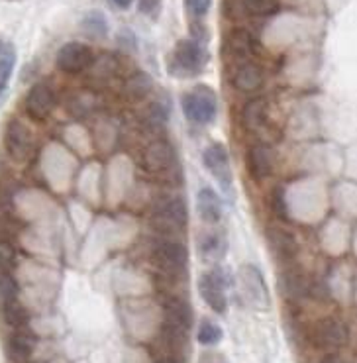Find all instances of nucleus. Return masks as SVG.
Listing matches in <instances>:
<instances>
[{
  "label": "nucleus",
  "mask_w": 357,
  "mask_h": 363,
  "mask_svg": "<svg viewBox=\"0 0 357 363\" xmlns=\"http://www.w3.org/2000/svg\"><path fill=\"white\" fill-rule=\"evenodd\" d=\"M20 289H18L16 279L10 275V271H0V304L18 301Z\"/></svg>",
  "instance_id": "bb28decb"
},
{
  "label": "nucleus",
  "mask_w": 357,
  "mask_h": 363,
  "mask_svg": "<svg viewBox=\"0 0 357 363\" xmlns=\"http://www.w3.org/2000/svg\"><path fill=\"white\" fill-rule=\"evenodd\" d=\"M94 61L93 50L81 42H67L63 43L55 55V63L57 69L63 73H79L85 71L86 67H91Z\"/></svg>",
  "instance_id": "0eeeda50"
},
{
  "label": "nucleus",
  "mask_w": 357,
  "mask_h": 363,
  "mask_svg": "<svg viewBox=\"0 0 357 363\" xmlns=\"http://www.w3.org/2000/svg\"><path fill=\"white\" fill-rule=\"evenodd\" d=\"M203 165L206 171L216 179L224 193H232L234 185V171H232V161H230L228 147L224 144H210L203 152Z\"/></svg>",
  "instance_id": "39448f33"
},
{
  "label": "nucleus",
  "mask_w": 357,
  "mask_h": 363,
  "mask_svg": "<svg viewBox=\"0 0 357 363\" xmlns=\"http://www.w3.org/2000/svg\"><path fill=\"white\" fill-rule=\"evenodd\" d=\"M169 101H155L152 104V108H149V118H152V122H155V124H165V122L169 120Z\"/></svg>",
  "instance_id": "7c9ffc66"
},
{
  "label": "nucleus",
  "mask_w": 357,
  "mask_h": 363,
  "mask_svg": "<svg viewBox=\"0 0 357 363\" xmlns=\"http://www.w3.org/2000/svg\"><path fill=\"white\" fill-rule=\"evenodd\" d=\"M267 242H269V247L271 252L280 259H293L295 255L298 254V240L289 230L277 228V226H271L267 228Z\"/></svg>",
  "instance_id": "dca6fc26"
},
{
  "label": "nucleus",
  "mask_w": 357,
  "mask_h": 363,
  "mask_svg": "<svg viewBox=\"0 0 357 363\" xmlns=\"http://www.w3.org/2000/svg\"><path fill=\"white\" fill-rule=\"evenodd\" d=\"M4 147L12 161L26 163L34 153V134L24 122L12 118L4 130Z\"/></svg>",
  "instance_id": "423d86ee"
},
{
  "label": "nucleus",
  "mask_w": 357,
  "mask_h": 363,
  "mask_svg": "<svg viewBox=\"0 0 357 363\" xmlns=\"http://www.w3.org/2000/svg\"><path fill=\"white\" fill-rule=\"evenodd\" d=\"M196 254L203 263H218L228 254V238L220 230H204L196 240Z\"/></svg>",
  "instance_id": "f8f14e48"
},
{
  "label": "nucleus",
  "mask_w": 357,
  "mask_h": 363,
  "mask_svg": "<svg viewBox=\"0 0 357 363\" xmlns=\"http://www.w3.org/2000/svg\"><path fill=\"white\" fill-rule=\"evenodd\" d=\"M244 9L251 16H271L279 10V0H244Z\"/></svg>",
  "instance_id": "cd10ccee"
},
{
  "label": "nucleus",
  "mask_w": 357,
  "mask_h": 363,
  "mask_svg": "<svg viewBox=\"0 0 357 363\" xmlns=\"http://www.w3.org/2000/svg\"><path fill=\"white\" fill-rule=\"evenodd\" d=\"M188 211L187 203L181 196H173L169 201L157 206V211L153 214V224L159 230L165 232H177L187 226Z\"/></svg>",
  "instance_id": "6e6552de"
},
{
  "label": "nucleus",
  "mask_w": 357,
  "mask_h": 363,
  "mask_svg": "<svg viewBox=\"0 0 357 363\" xmlns=\"http://www.w3.org/2000/svg\"><path fill=\"white\" fill-rule=\"evenodd\" d=\"M55 108V94L50 85L35 83L24 99L26 114L32 120H45Z\"/></svg>",
  "instance_id": "9b49d317"
},
{
  "label": "nucleus",
  "mask_w": 357,
  "mask_h": 363,
  "mask_svg": "<svg viewBox=\"0 0 357 363\" xmlns=\"http://www.w3.org/2000/svg\"><path fill=\"white\" fill-rule=\"evenodd\" d=\"M153 259L157 263V267L169 275H181L188 262V252L181 242H171L165 240L162 244H157L153 252Z\"/></svg>",
  "instance_id": "1a4fd4ad"
},
{
  "label": "nucleus",
  "mask_w": 357,
  "mask_h": 363,
  "mask_svg": "<svg viewBox=\"0 0 357 363\" xmlns=\"http://www.w3.org/2000/svg\"><path fill=\"white\" fill-rule=\"evenodd\" d=\"M191 40H195L198 43H206L210 40V32L206 30V26L200 24V22H195L191 24Z\"/></svg>",
  "instance_id": "72a5a7b5"
},
{
  "label": "nucleus",
  "mask_w": 357,
  "mask_h": 363,
  "mask_svg": "<svg viewBox=\"0 0 357 363\" xmlns=\"http://www.w3.org/2000/svg\"><path fill=\"white\" fill-rule=\"evenodd\" d=\"M153 363H181L178 357H173V355H163V357H157Z\"/></svg>",
  "instance_id": "4c0bfd02"
},
{
  "label": "nucleus",
  "mask_w": 357,
  "mask_h": 363,
  "mask_svg": "<svg viewBox=\"0 0 357 363\" xmlns=\"http://www.w3.org/2000/svg\"><path fill=\"white\" fill-rule=\"evenodd\" d=\"M0 308H2V320L6 322L10 328L22 330L28 326V322H30V314H28V311H26L24 306L18 303V301L0 304Z\"/></svg>",
  "instance_id": "5701e85b"
},
{
  "label": "nucleus",
  "mask_w": 357,
  "mask_h": 363,
  "mask_svg": "<svg viewBox=\"0 0 357 363\" xmlns=\"http://www.w3.org/2000/svg\"><path fill=\"white\" fill-rule=\"evenodd\" d=\"M238 285L242 291V296L251 308L255 311H269L271 308V296H269V289L265 283L264 273L255 265H242L238 271Z\"/></svg>",
  "instance_id": "7ed1b4c3"
},
{
  "label": "nucleus",
  "mask_w": 357,
  "mask_h": 363,
  "mask_svg": "<svg viewBox=\"0 0 357 363\" xmlns=\"http://www.w3.org/2000/svg\"><path fill=\"white\" fill-rule=\"evenodd\" d=\"M224 338V332L222 328L212 320H203V324L198 326V332H196V340L200 346H218Z\"/></svg>",
  "instance_id": "393cba45"
},
{
  "label": "nucleus",
  "mask_w": 357,
  "mask_h": 363,
  "mask_svg": "<svg viewBox=\"0 0 357 363\" xmlns=\"http://www.w3.org/2000/svg\"><path fill=\"white\" fill-rule=\"evenodd\" d=\"M196 214L208 226H214L222 220V199L212 186H203L196 193Z\"/></svg>",
  "instance_id": "ddd939ff"
},
{
  "label": "nucleus",
  "mask_w": 357,
  "mask_h": 363,
  "mask_svg": "<svg viewBox=\"0 0 357 363\" xmlns=\"http://www.w3.org/2000/svg\"><path fill=\"white\" fill-rule=\"evenodd\" d=\"M118 45L124 48L126 51H136L137 50V40L136 34L132 30H120L118 32Z\"/></svg>",
  "instance_id": "473e14b6"
},
{
  "label": "nucleus",
  "mask_w": 357,
  "mask_h": 363,
  "mask_svg": "<svg viewBox=\"0 0 357 363\" xmlns=\"http://www.w3.org/2000/svg\"><path fill=\"white\" fill-rule=\"evenodd\" d=\"M112 2H114V4H116L118 9L126 10V9H130V6H132V2H134V0H112Z\"/></svg>",
  "instance_id": "58836bf2"
},
{
  "label": "nucleus",
  "mask_w": 357,
  "mask_h": 363,
  "mask_svg": "<svg viewBox=\"0 0 357 363\" xmlns=\"http://www.w3.org/2000/svg\"><path fill=\"white\" fill-rule=\"evenodd\" d=\"M210 6H212V0H185V9L191 16L195 18L206 16Z\"/></svg>",
  "instance_id": "2f4dec72"
},
{
  "label": "nucleus",
  "mask_w": 357,
  "mask_h": 363,
  "mask_svg": "<svg viewBox=\"0 0 357 363\" xmlns=\"http://www.w3.org/2000/svg\"><path fill=\"white\" fill-rule=\"evenodd\" d=\"M14 265H16V252H14V247L4 238H0V271H10Z\"/></svg>",
  "instance_id": "c756f323"
},
{
  "label": "nucleus",
  "mask_w": 357,
  "mask_h": 363,
  "mask_svg": "<svg viewBox=\"0 0 357 363\" xmlns=\"http://www.w3.org/2000/svg\"><path fill=\"white\" fill-rule=\"evenodd\" d=\"M320 363H349V362L348 359H344V357L338 354H328V355H324L322 359H320Z\"/></svg>",
  "instance_id": "c9c22d12"
},
{
  "label": "nucleus",
  "mask_w": 357,
  "mask_h": 363,
  "mask_svg": "<svg viewBox=\"0 0 357 363\" xmlns=\"http://www.w3.org/2000/svg\"><path fill=\"white\" fill-rule=\"evenodd\" d=\"M181 110L185 118L196 126L212 124L218 114V96L212 86L196 85L181 96Z\"/></svg>",
  "instance_id": "f03ea898"
},
{
  "label": "nucleus",
  "mask_w": 357,
  "mask_h": 363,
  "mask_svg": "<svg viewBox=\"0 0 357 363\" xmlns=\"http://www.w3.org/2000/svg\"><path fill=\"white\" fill-rule=\"evenodd\" d=\"M81 30L93 40H102L108 35V20L101 10H89L81 20Z\"/></svg>",
  "instance_id": "412c9836"
},
{
  "label": "nucleus",
  "mask_w": 357,
  "mask_h": 363,
  "mask_svg": "<svg viewBox=\"0 0 357 363\" xmlns=\"http://www.w3.org/2000/svg\"><path fill=\"white\" fill-rule=\"evenodd\" d=\"M230 287L228 271L222 267H214L208 273H203L198 277V293L203 296V301L216 314H226L228 311V295L226 291Z\"/></svg>",
  "instance_id": "20e7f679"
},
{
  "label": "nucleus",
  "mask_w": 357,
  "mask_h": 363,
  "mask_svg": "<svg viewBox=\"0 0 357 363\" xmlns=\"http://www.w3.org/2000/svg\"><path fill=\"white\" fill-rule=\"evenodd\" d=\"M232 81H234V86H236L238 91L254 93V91H257L259 86L264 85V69L259 67L257 63H249V61H247V63H242V65L236 69Z\"/></svg>",
  "instance_id": "a211bd4d"
},
{
  "label": "nucleus",
  "mask_w": 357,
  "mask_h": 363,
  "mask_svg": "<svg viewBox=\"0 0 357 363\" xmlns=\"http://www.w3.org/2000/svg\"><path fill=\"white\" fill-rule=\"evenodd\" d=\"M279 289L285 298L289 301H300L308 296L310 291V281L306 277V273L298 267H290L285 273H280Z\"/></svg>",
  "instance_id": "4468645a"
},
{
  "label": "nucleus",
  "mask_w": 357,
  "mask_h": 363,
  "mask_svg": "<svg viewBox=\"0 0 357 363\" xmlns=\"http://www.w3.org/2000/svg\"><path fill=\"white\" fill-rule=\"evenodd\" d=\"M267 120V101L265 99H254L242 110V124L249 132H255L264 126Z\"/></svg>",
  "instance_id": "aec40b11"
},
{
  "label": "nucleus",
  "mask_w": 357,
  "mask_h": 363,
  "mask_svg": "<svg viewBox=\"0 0 357 363\" xmlns=\"http://www.w3.org/2000/svg\"><path fill=\"white\" fill-rule=\"evenodd\" d=\"M312 340L318 347L324 350H338L348 344L349 332L348 326L340 320V318H322L316 322L314 330H312Z\"/></svg>",
  "instance_id": "9d476101"
},
{
  "label": "nucleus",
  "mask_w": 357,
  "mask_h": 363,
  "mask_svg": "<svg viewBox=\"0 0 357 363\" xmlns=\"http://www.w3.org/2000/svg\"><path fill=\"white\" fill-rule=\"evenodd\" d=\"M175 161V152L167 142L157 140L145 150V163L152 171H165L169 169Z\"/></svg>",
  "instance_id": "6ab92c4d"
},
{
  "label": "nucleus",
  "mask_w": 357,
  "mask_h": 363,
  "mask_svg": "<svg viewBox=\"0 0 357 363\" xmlns=\"http://www.w3.org/2000/svg\"><path fill=\"white\" fill-rule=\"evenodd\" d=\"M226 51L236 60H246L254 51V40L246 30H234L226 42Z\"/></svg>",
  "instance_id": "4be33fe9"
},
{
  "label": "nucleus",
  "mask_w": 357,
  "mask_h": 363,
  "mask_svg": "<svg viewBox=\"0 0 357 363\" xmlns=\"http://www.w3.org/2000/svg\"><path fill=\"white\" fill-rule=\"evenodd\" d=\"M200 363H230L226 357H222V355L218 354H210V355H206V357H203V362Z\"/></svg>",
  "instance_id": "e433bc0d"
},
{
  "label": "nucleus",
  "mask_w": 357,
  "mask_h": 363,
  "mask_svg": "<svg viewBox=\"0 0 357 363\" xmlns=\"http://www.w3.org/2000/svg\"><path fill=\"white\" fill-rule=\"evenodd\" d=\"M271 206L277 218L280 220H289V208H287V193L283 186H277L271 194Z\"/></svg>",
  "instance_id": "c85d7f7f"
},
{
  "label": "nucleus",
  "mask_w": 357,
  "mask_h": 363,
  "mask_svg": "<svg viewBox=\"0 0 357 363\" xmlns=\"http://www.w3.org/2000/svg\"><path fill=\"white\" fill-rule=\"evenodd\" d=\"M153 89V79L149 73H145V71H136L134 75L128 79L126 83V93L132 96V99H136V101H142L145 99L147 94L152 93Z\"/></svg>",
  "instance_id": "b1692460"
},
{
  "label": "nucleus",
  "mask_w": 357,
  "mask_h": 363,
  "mask_svg": "<svg viewBox=\"0 0 357 363\" xmlns=\"http://www.w3.org/2000/svg\"><path fill=\"white\" fill-rule=\"evenodd\" d=\"M14 63H16V55L12 48H4L2 55H0V96L6 93L8 89V81L12 71H14Z\"/></svg>",
  "instance_id": "a878e982"
},
{
  "label": "nucleus",
  "mask_w": 357,
  "mask_h": 363,
  "mask_svg": "<svg viewBox=\"0 0 357 363\" xmlns=\"http://www.w3.org/2000/svg\"><path fill=\"white\" fill-rule=\"evenodd\" d=\"M208 61H210V53L204 48V43H198L195 40H181L167 60V71L171 77L191 79V77L200 75L204 67L208 65Z\"/></svg>",
  "instance_id": "f257e3e1"
},
{
  "label": "nucleus",
  "mask_w": 357,
  "mask_h": 363,
  "mask_svg": "<svg viewBox=\"0 0 357 363\" xmlns=\"http://www.w3.org/2000/svg\"><path fill=\"white\" fill-rule=\"evenodd\" d=\"M2 51H4V43L0 42V55H2Z\"/></svg>",
  "instance_id": "ea45409f"
},
{
  "label": "nucleus",
  "mask_w": 357,
  "mask_h": 363,
  "mask_svg": "<svg viewBox=\"0 0 357 363\" xmlns=\"http://www.w3.org/2000/svg\"><path fill=\"white\" fill-rule=\"evenodd\" d=\"M35 350V338L32 334L24 332V328L18 330L14 334H10L6 340V354L10 362L14 363H28Z\"/></svg>",
  "instance_id": "f3484780"
},
{
  "label": "nucleus",
  "mask_w": 357,
  "mask_h": 363,
  "mask_svg": "<svg viewBox=\"0 0 357 363\" xmlns=\"http://www.w3.org/2000/svg\"><path fill=\"white\" fill-rule=\"evenodd\" d=\"M162 10V0H140V12L145 16L155 18Z\"/></svg>",
  "instance_id": "f704fd0d"
},
{
  "label": "nucleus",
  "mask_w": 357,
  "mask_h": 363,
  "mask_svg": "<svg viewBox=\"0 0 357 363\" xmlns=\"http://www.w3.org/2000/svg\"><path fill=\"white\" fill-rule=\"evenodd\" d=\"M246 165L249 175L254 179L257 181L267 179L273 173V150L265 144L251 145L247 152Z\"/></svg>",
  "instance_id": "2eb2a0df"
}]
</instances>
